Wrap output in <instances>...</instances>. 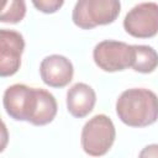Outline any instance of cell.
<instances>
[{"label":"cell","instance_id":"cell-1","mask_svg":"<svg viewBox=\"0 0 158 158\" xmlns=\"http://www.w3.org/2000/svg\"><path fill=\"white\" fill-rule=\"evenodd\" d=\"M116 114L127 126H149L158 120V96L144 88L127 89L116 101Z\"/></svg>","mask_w":158,"mask_h":158},{"label":"cell","instance_id":"cell-2","mask_svg":"<svg viewBox=\"0 0 158 158\" xmlns=\"http://www.w3.org/2000/svg\"><path fill=\"white\" fill-rule=\"evenodd\" d=\"M115 137L116 130L111 118L104 114H98L86 121L81 130V148L91 157H101L109 152Z\"/></svg>","mask_w":158,"mask_h":158},{"label":"cell","instance_id":"cell-3","mask_svg":"<svg viewBox=\"0 0 158 158\" xmlns=\"http://www.w3.org/2000/svg\"><path fill=\"white\" fill-rule=\"evenodd\" d=\"M120 9L121 4L117 0H79L73 9L72 19L78 27L89 30L114 22Z\"/></svg>","mask_w":158,"mask_h":158},{"label":"cell","instance_id":"cell-4","mask_svg":"<svg viewBox=\"0 0 158 158\" xmlns=\"http://www.w3.org/2000/svg\"><path fill=\"white\" fill-rule=\"evenodd\" d=\"M93 58L95 64L105 72L123 70L132 67L135 59L133 44H127L121 41L105 40L95 46Z\"/></svg>","mask_w":158,"mask_h":158},{"label":"cell","instance_id":"cell-5","mask_svg":"<svg viewBox=\"0 0 158 158\" xmlns=\"http://www.w3.org/2000/svg\"><path fill=\"white\" fill-rule=\"evenodd\" d=\"M127 33L137 38H148L158 33V4L139 2L135 5L123 19Z\"/></svg>","mask_w":158,"mask_h":158},{"label":"cell","instance_id":"cell-6","mask_svg":"<svg viewBox=\"0 0 158 158\" xmlns=\"http://www.w3.org/2000/svg\"><path fill=\"white\" fill-rule=\"evenodd\" d=\"M36 102V88L25 84L10 85L2 98L4 107L10 117L17 121H28L32 117Z\"/></svg>","mask_w":158,"mask_h":158},{"label":"cell","instance_id":"cell-7","mask_svg":"<svg viewBox=\"0 0 158 158\" xmlns=\"http://www.w3.org/2000/svg\"><path fill=\"white\" fill-rule=\"evenodd\" d=\"M25 49L23 36L14 30H0V75L15 74L21 65V54Z\"/></svg>","mask_w":158,"mask_h":158},{"label":"cell","instance_id":"cell-8","mask_svg":"<svg viewBox=\"0 0 158 158\" xmlns=\"http://www.w3.org/2000/svg\"><path fill=\"white\" fill-rule=\"evenodd\" d=\"M40 74L44 84L52 88H63L68 85L74 74L72 62L60 54H51L42 59Z\"/></svg>","mask_w":158,"mask_h":158},{"label":"cell","instance_id":"cell-9","mask_svg":"<svg viewBox=\"0 0 158 158\" xmlns=\"http://www.w3.org/2000/svg\"><path fill=\"white\" fill-rule=\"evenodd\" d=\"M96 102L94 89L85 83H77L67 91V109L74 117H85L93 111Z\"/></svg>","mask_w":158,"mask_h":158},{"label":"cell","instance_id":"cell-10","mask_svg":"<svg viewBox=\"0 0 158 158\" xmlns=\"http://www.w3.org/2000/svg\"><path fill=\"white\" fill-rule=\"evenodd\" d=\"M57 100L46 89L36 88V104L30 122L36 126H43L53 121L57 115Z\"/></svg>","mask_w":158,"mask_h":158},{"label":"cell","instance_id":"cell-11","mask_svg":"<svg viewBox=\"0 0 158 158\" xmlns=\"http://www.w3.org/2000/svg\"><path fill=\"white\" fill-rule=\"evenodd\" d=\"M133 70L139 73H152L158 67V53L153 47L147 44H133Z\"/></svg>","mask_w":158,"mask_h":158},{"label":"cell","instance_id":"cell-12","mask_svg":"<svg viewBox=\"0 0 158 158\" xmlns=\"http://www.w3.org/2000/svg\"><path fill=\"white\" fill-rule=\"evenodd\" d=\"M26 14V4L23 0H10L5 1L0 14V21L7 23L20 22Z\"/></svg>","mask_w":158,"mask_h":158},{"label":"cell","instance_id":"cell-13","mask_svg":"<svg viewBox=\"0 0 158 158\" xmlns=\"http://www.w3.org/2000/svg\"><path fill=\"white\" fill-rule=\"evenodd\" d=\"M32 4L42 12L52 14L59 10V7L63 5V0H33Z\"/></svg>","mask_w":158,"mask_h":158},{"label":"cell","instance_id":"cell-14","mask_svg":"<svg viewBox=\"0 0 158 158\" xmlns=\"http://www.w3.org/2000/svg\"><path fill=\"white\" fill-rule=\"evenodd\" d=\"M138 158H158V143H152L142 148Z\"/></svg>","mask_w":158,"mask_h":158}]
</instances>
